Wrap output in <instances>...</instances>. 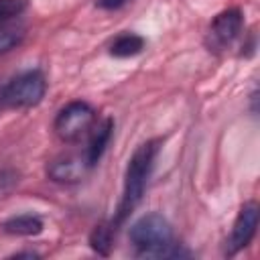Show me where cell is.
<instances>
[{"mask_svg": "<svg viewBox=\"0 0 260 260\" xmlns=\"http://www.w3.org/2000/svg\"><path fill=\"white\" fill-rule=\"evenodd\" d=\"M114 234H116V225L110 221V223H100L93 228V232L89 234V244L91 248L102 254V256H108L110 254V248H112V242H114Z\"/></svg>", "mask_w": 260, "mask_h": 260, "instance_id": "cell-11", "label": "cell"}, {"mask_svg": "<svg viewBox=\"0 0 260 260\" xmlns=\"http://www.w3.org/2000/svg\"><path fill=\"white\" fill-rule=\"evenodd\" d=\"M91 167L85 162V156H73V154H65V156H57L47 165V177L55 183H79L85 173Z\"/></svg>", "mask_w": 260, "mask_h": 260, "instance_id": "cell-7", "label": "cell"}, {"mask_svg": "<svg viewBox=\"0 0 260 260\" xmlns=\"http://www.w3.org/2000/svg\"><path fill=\"white\" fill-rule=\"evenodd\" d=\"M130 244L142 258H181L189 256L181 244L173 240V228L160 213H146L130 228Z\"/></svg>", "mask_w": 260, "mask_h": 260, "instance_id": "cell-1", "label": "cell"}, {"mask_svg": "<svg viewBox=\"0 0 260 260\" xmlns=\"http://www.w3.org/2000/svg\"><path fill=\"white\" fill-rule=\"evenodd\" d=\"M158 152V140H146L142 142L130 156L128 167H126V175H124V191H122V199L118 203L116 209V217L112 219V223L118 228L132 211L134 207L140 203L144 189H146V181L150 177L154 158Z\"/></svg>", "mask_w": 260, "mask_h": 260, "instance_id": "cell-2", "label": "cell"}, {"mask_svg": "<svg viewBox=\"0 0 260 260\" xmlns=\"http://www.w3.org/2000/svg\"><path fill=\"white\" fill-rule=\"evenodd\" d=\"M126 0H95V6L104 8V10H118Z\"/></svg>", "mask_w": 260, "mask_h": 260, "instance_id": "cell-14", "label": "cell"}, {"mask_svg": "<svg viewBox=\"0 0 260 260\" xmlns=\"http://www.w3.org/2000/svg\"><path fill=\"white\" fill-rule=\"evenodd\" d=\"M142 49H144V39L136 32H122L110 45V53L114 57H134Z\"/></svg>", "mask_w": 260, "mask_h": 260, "instance_id": "cell-10", "label": "cell"}, {"mask_svg": "<svg viewBox=\"0 0 260 260\" xmlns=\"http://www.w3.org/2000/svg\"><path fill=\"white\" fill-rule=\"evenodd\" d=\"M4 232L14 236H37L43 232V219L35 213H20L4 221Z\"/></svg>", "mask_w": 260, "mask_h": 260, "instance_id": "cell-9", "label": "cell"}, {"mask_svg": "<svg viewBox=\"0 0 260 260\" xmlns=\"http://www.w3.org/2000/svg\"><path fill=\"white\" fill-rule=\"evenodd\" d=\"M14 256H16V258H20V256H28V258H35V256H39V254H37V252H30V250H24V252H16Z\"/></svg>", "mask_w": 260, "mask_h": 260, "instance_id": "cell-15", "label": "cell"}, {"mask_svg": "<svg viewBox=\"0 0 260 260\" xmlns=\"http://www.w3.org/2000/svg\"><path fill=\"white\" fill-rule=\"evenodd\" d=\"M112 130H114V122H112L110 118H106V120L95 128V132L91 134L89 144H87L85 154H83V156H85V162H87L89 167H95V165H98V160L102 158V154H104L106 146L110 144Z\"/></svg>", "mask_w": 260, "mask_h": 260, "instance_id": "cell-8", "label": "cell"}, {"mask_svg": "<svg viewBox=\"0 0 260 260\" xmlns=\"http://www.w3.org/2000/svg\"><path fill=\"white\" fill-rule=\"evenodd\" d=\"M28 6V0H0V24L12 22Z\"/></svg>", "mask_w": 260, "mask_h": 260, "instance_id": "cell-13", "label": "cell"}, {"mask_svg": "<svg viewBox=\"0 0 260 260\" xmlns=\"http://www.w3.org/2000/svg\"><path fill=\"white\" fill-rule=\"evenodd\" d=\"M45 93L47 79L43 71L28 69L0 87V108H32L43 102Z\"/></svg>", "mask_w": 260, "mask_h": 260, "instance_id": "cell-3", "label": "cell"}, {"mask_svg": "<svg viewBox=\"0 0 260 260\" xmlns=\"http://www.w3.org/2000/svg\"><path fill=\"white\" fill-rule=\"evenodd\" d=\"M26 35V28L16 22H4L0 24V55L16 49Z\"/></svg>", "mask_w": 260, "mask_h": 260, "instance_id": "cell-12", "label": "cell"}, {"mask_svg": "<svg viewBox=\"0 0 260 260\" xmlns=\"http://www.w3.org/2000/svg\"><path fill=\"white\" fill-rule=\"evenodd\" d=\"M242 26H244V16H242L240 8L221 10L211 20V24L207 28V35H205L207 49L213 51V53H219V51L228 49L238 39V35L242 32Z\"/></svg>", "mask_w": 260, "mask_h": 260, "instance_id": "cell-5", "label": "cell"}, {"mask_svg": "<svg viewBox=\"0 0 260 260\" xmlns=\"http://www.w3.org/2000/svg\"><path fill=\"white\" fill-rule=\"evenodd\" d=\"M93 122H95V110L87 102L75 100L57 112L53 130L63 142H75L93 126Z\"/></svg>", "mask_w": 260, "mask_h": 260, "instance_id": "cell-4", "label": "cell"}, {"mask_svg": "<svg viewBox=\"0 0 260 260\" xmlns=\"http://www.w3.org/2000/svg\"><path fill=\"white\" fill-rule=\"evenodd\" d=\"M256 228H258V205H256V201H248V203H244V207L240 209V213L234 221V228H232V234L225 242L223 254L234 256L242 248H246L252 242Z\"/></svg>", "mask_w": 260, "mask_h": 260, "instance_id": "cell-6", "label": "cell"}]
</instances>
